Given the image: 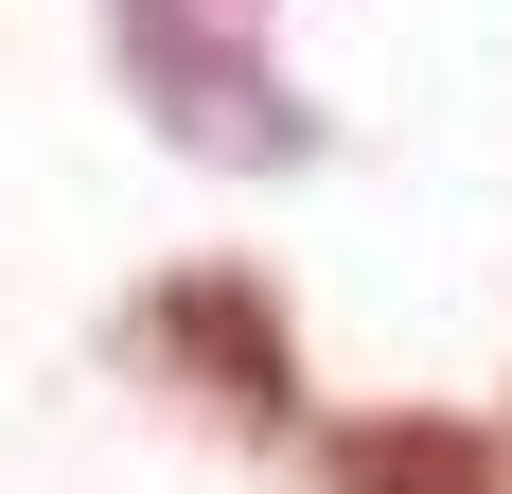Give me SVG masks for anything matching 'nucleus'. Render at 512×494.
Listing matches in <instances>:
<instances>
[{"label": "nucleus", "mask_w": 512, "mask_h": 494, "mask_svg": "<svg viewBox=\"0 0 512 494\" xmlns=\"http://www.w3.org/2000/svg\"><path fill=\"white\" fill-rule=\"evenodd\" d=\"M106 53L159 106V142L230 159V177H301L318 159V106L265 71V0H106Z\"/></svg>", "instance_id": "1"}, {"label": "nucleus", "mask_w": 512, "mask_h": 494, "mask_svg": "<svg viewBox=\"0 0 512 494\" xmlns=\"http://www.w3.org/2000/svg\"><path fill=\"white\" fill-rule=\"evenodd\" d=\"M124 336H142L195 406H230L248 442H283V424H301V336H283V300H265L248 265H177V283H142V318H124Z\"/></svg>", "instance_id": "2"}, {"label": "nucleus", "mask_w": 512, "mask_h": 494, "mask_svg": "<svg viewBox=\"0 0 512 494\" xmlns=\"http://www.w3.org/2000/svg\"><path fill=\"white\" fill-rule=\"evenodd\" d=\"M318 477L336 494H512V442L460 424V406H371V424L318 442Z\"/></svg>", "instance_id": "3"}]
</instances>
